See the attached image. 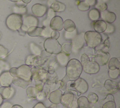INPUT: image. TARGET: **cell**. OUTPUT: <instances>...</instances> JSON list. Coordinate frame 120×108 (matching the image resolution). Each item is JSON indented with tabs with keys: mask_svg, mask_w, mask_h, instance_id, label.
Segmentation results:
<instances>
[{
	"mask_svg": "<svg viewBox=\"0 0 120 108\" xmlns=\"http://www.w3.org/2000/svg\"><path fill=\"white\" fill-rule=\"evenodd\" d=\"M66 76L69 81H74L80 78L82 71L81 63L79 60L73 59L69 60L66 66Z\"/></svg>",
	"mask_w": 120,
	"mask_h": 108,
	"instance_id": "6da1fadb",
	"label": "cell"
},
{
	"mask_svg": "<svg viewBox=\"0 0 120 108\" xmlns=\"http://www.w3.org/2000/svg\"><path fill=\"white\" fill-rule=\"evenodd\" d=\"M81 63L82 70L85 73L94 74L98 73L100 66L94 61H90V58L86 54H83L81 57Z\"/></svg>",
	"mask_w": 120,
	"mask_h": 108,
	"instance_id": "7a4b0ae2",
	"label": "cell"
},
{
	"mask_svg": "<svg viewBox=\"0 0 120 108\" xmlns=\"http://www.w3.org/2000/svg\"><path fill=\"white\" fill-rule=\"evenodd\" d=\"M84 39L87 45L91 48L96 47L102 42V35L95 31H89L85 33Z\"/></svg>",
	"mask_w": 120,
	"mask_h": 108,
	"instance_id": "3957f363",
	"label": "cell"
},
{
	"mask_svg": "<svg viewBox=\"0 0 120 108\" xmlns=\"http://www.w3.org/2000/svg\"><path fill=\"white\" fill-rule=\"evenodd\" d=\"M77 97L71 91H67L62 95L60 103L65 108H79Z\"/></svg>",
	"mask_w": 120,
	"mask_h": 108,
	"instance_id": "277c9868",
	"label": "cell"
},
{
	"mask_svg": "<svg viewBox=\"0 0 120 108\" xmlns=\"http://www.w3.org/2000/svg\"><path fill=\"white\" fill-rule=\"evenodd\" d=\"M43 47L48 53L53 54H58L62 52L61 45L57 40L49 38L45 41Z\"/></svg>",
	"mask_w": 120,
	"mask_h": 108,
	"instance_id": "5b68a950",
	"label": "cell"
},
{
	"mask_svg": "<svg viewBox=\"0 0 120 108\" xmlns=\"http://www.w3.org/2000/svg\"><path fill=\"white\" fill-rule=\"evenodd\" d=\"M6 25L10 30L18 31L22 25V16L15 13L10 14L6 20Z\"/></svg>",
	"mask_w": 120,
	"mask_h": 108,
	"instance_id": "8992f818",
	"label": "cell"
},
{
	"mask_svg": "<svg viewBox=\"0 0 120 108\" xmlns=\"http://www.w3.org/2000/svg\"><path fill=\"white\" fill-rule=\"evenodd\" d=\"M39 20L37 17L32 15H24L22 17V25L20 29L23 32L27 33L31 27L38 26Z\"/></svg>",
	"mask_w": 120,
	"mask_h": 108,
	"instance_id": "52a82bcc",
	"label": "cell"
},
{
	"mask_svg": "<svg viewBox=\"0 0 120 108\" xmlns=\"http://www.w3.org/2000/svg\"><path fill=\"white\" fill-rule=\"evenodd\" d=\"M32 79L36 82V84L44 85L47 79V73L45 70L32 68Z\"/></svg>",
	"mask_w": 120,
	"mask_h": 108,
	"instance_id": "ba28073f",
	"label": "cell"
},
{
	"mask_svg": "<svg viewBox=\"0 0 120 108\" xmlns=\"http://www.w3.org/2000/svg\"><path fill=\"white\" fill-rule=\"evenodd\" d=\"M17 70V76L24 81L31 83L32 82V73L31 68L30 66L24 64L19 66Z\"/></svg>",
	"mask_w": 120,
	"mask_h": 108,
	"instance_id": "9c48e42d",
	"label": "cell"
},
{
	"mask_svg": "<svg viewBox=\"0 0 120 108\" xmlns=\"http://www.w3.org/2000/svg\"><path fill=\"white\" fill-rule=\"evenodd\" d=\"M84 33H81L77 34L75 38L72 40L71 44V51L74 53H78L80 49H82L84 46L85 41Z\"/></svg>",
	"mask_w": 120,
	"mask_h": 108,
	"instance_id": "30bf717a",
	"label": "cell"
},
{
	"mask_svg": "<svg viewBox=\"0 0 120 108\" xmlns=\"http://www.w3.org/2000/svg\"><path fill=\"white\" fill-rule=\"evenodd\" d=\"M109 58L110 55L109 53L104 51L98 50L93 61L96 62L100 66H104L108 63Z\"/></svg>",
	"mask_w": 120,
	"mask_h": 108,
	"instance_id": "8fae6325",
	"label": "cell"
},
{
	"mask_svg": "<svg viewBox=\"0 0 120 108\" xmlns=\"http://www.w3.org/2000/svg\"><path fill=\"white\" fill-rule=\"evenodd\" d=\"M73 87L78 93L84 94L88 90V85L85 80L79 78L74 81Z\"/></svg>",
	"mask_w": 120,
	"mask_h": 108,
	"instance_id": "7c38bea8",
	"label": "cell"
},
{
	"mask_svg": "<svg viewBox=\"0 0 120 108\" xmlns=\"http://www.w3.org/2000/svg\"><path fill=\"white\" fill-rule=\"evenodd\" d=\"M28 34L31 37H43L46 38L47 33L45 28L38 26L31 27L27 31Z\"/></svg>",
	"mask_w": 120,
	"mask_h": 108,
	"instance_id": "4fadbf2b",
	"label": "cell"
},
{
	"mask_svg": "<svg viewBox=\"0 0 120 108\" xmlns=\"http://www.w3.org/2000/svg\"><path fill=\"white\" fill-rule=\"evenodd\" d=\"M32 12L36 17L41 18L44 16L47 13V7L41 4H35L32 7Z\"/></svg>",
	"mask_w": 120,
	"mask_h": 108,
	"instance_id": "5bb4252c",
	"label": "cell"
},
{
	"mask_svg": "<svg viewBox=\"0 0 120 108\" xmlns=\"http://www.w3.org/2000/svg\"><path fill=\"white\" fill-rule=\"evenodd\" d=\"M64 20L59 16H55L51 20L50 23V28L52 30L61 31L63 29Z\"/></svg>",
	"mask_w": 120,
	"mask_h": 108,
	"instance_id": "9a60e30c",
	"label": "cell"
},
{
	"mask_svg": "<svg viewBox=\"0 0 120 108\" xmlns=\"http://www.w3.org/2000/svg\"><path fill=\"white\" fill-rule=\"evenodd\" d=\"M100 17L103 21H104L106 23L112 24L115 22L116 18V16L113 12H109L108 10H105L104 11L101 12Z\"/></svg>",
	"mask_w": 120,
	"mask_h": 108,
	"instance_id": "2e32d148",
	"label": "cell"
},
{
	"mask_svg": "<svg viewBox=\"0 0 120 108\" xmlns=\"http://www.w3.org/2000/svg\"><path fill=\"white\" fill-rule=\"evenodd\" d=\"M13 78L9 71L3 72L0 76V85L2 86H10L12 83Z\"/></svg>",
	"mask_w": 120,
	"mask_h": 108,
	"instance_id": "e0dca14e",
	"label": "cell"
},
{
	"mask_svg": "<svg viewBox=\"0 0 120 108\" xmlns=\"http://www.w3.org/2000/svg\"><path fill=\"white\" fill-rule=\"evenodd\" d=\"M104 87L106 90L111 94H114L120 90V85L117 82L111 80H107L104 83Z\"/></svg>",
	"mask_w": 120,
	"mask_h": 108,
	"instance_id": "ac0fdd59",
	"label": "cell"
},
{
	"mask_svg": "<svg viewBox=\"0 0 120 108\" xmlns=\"http://www.w3.org/2000/svg\"><path fill=\"white\" fill-rule=\"evenodd\" d=\"M62 95H63V92L59 89L52 91L49 94V100L54 104H58L60 103Z\"/></svg>",
	"mask_w": 120,
	"mask_h": 108,
	"instance_id": "d6986e66",
	"label": "cell"
},
{
	"mask_svg": "<svg viewBox=\"0 0 120 108\" xmlns=\"http://www.w3.org/2000/svg\"><path fill=\"white\" fill-rule=\"evenodd\" d=\"M14 89L11 86H1L0 88V95L3 99H8L13 94Z\"/></svg>",
	"mask_w": 120,
	"mask_h": 108,
	"instance_id": "ffe728a7",
	"label": "cell"
},
{
	"mask_svg": "<svg viewBox=\"0 0 120 108\" xmlns=\"http://www.w3.org/2000/svg\"><path fill=\"white\" fill-rule=\"evenodd\" d=\"M56 60L58 63L61 67H66L69 62V55L63 52L57 54Z\"/></svg>",
	"mask_w": 120,
	"mask_h": 108,
	"instance_id": "44dd1931",
	"label": "cell"
},
{
	"mask_svg": "<svg viewBox=\"0 0 120 108\" xmlns=\"http://www.w3.org/2000/svg\"><path fill=\"white\" fill-rule=\"evenodd\" d=\"M94 29L95 32L98 33H104L106 29L107 24L103 20H98L94 22Z\"/></svg>",
	"mask_w": 120,
	"mask_h": 108,
	"instance_id": "7402d4cb",
	"label": "cell"
},
{
	"mask_svg": "<svg viewBox=\"0 0 120 108\" xmlns=\"http://www.w3.org/2000/svg\"><path fill=\"white\" fill-rule=\"evenodd\" d=\"M77 104L79 108H92L93 104L88 101L85 96H82L77 99Z\"/></svg>",
	"mask_w": 120,
	"mask_h": 108,
	"instance_id": "603a6c76",
	"label": "cell"
},
{
	"mask_svg": "<svg viewBox=\"0 0 120 108\" xmlns=\"http://www.w3.org/2000/svg\"><path fill=\"white\" fill-rule=\"evenodd\" d=\"M12 83L17 86L21 87L23 89H26L27 88L29 85L31 83V82L26 81L19 77H14L13 80H12Z\"/></svg>",
	"mask_w": 120,
	"mask_h": 108,
	"instance_id": "cb8c5ba5",
	"label": "cell"
},
{
	"mask_svg": "<svg viewBox=\"0 0 120 108\" xmlns=\"http://www.w3.org/2000/svg\"><path fill=\"white\" fill-rule=\"evenodd\" d=\"M63 29H65L66 32H73L76 29L75 23L71 20H66L65 21H64Z\"/></svg>",
	"mask_w": 120,
	"mask_h": 108,
	"instance_id": "d4e9b609",
	"label": "cell"
},
{
	"mask_svg": "<svg viewBox=\"0 0 120 108\" xmlns=\"http://www.w3.org/2000/svg\"><path fill=\"white\" fill-rule=\"evenodd\" d=\"M56 16V12L53 11L50 8L47 11V18L43 21V25L45 27H49L50 26V23L51 20Z\"/></svg>",
	"mask_w": 120,
	"mask_h": 108,
	"instance_id": "484cf974",
	"label": "cell"
},
{
	"mask_svg": "<svg viewBox=\"0 0 120 108\" xmlns=\"http://www.w3.org/2000/svg\"><path fill=\"white\" fill-rule=\"evenodd\" d=\"M109 1V0H96V3L94 5L95 9L101 12L106 10L107 9L106 3Z\"/></svg>",
	"mask_w": 120,
	"mask_h": 108,
	"instance_id": "4316f807",
	"label": "cell"
},
{
	"mask_svg": "<svg viewBox=\"0 0 120 108\" xmlns=\"http://www.w3.org/2000/svg\"><path fill=\"white\" fill-rule=\"evenodd\" d=\"M50 8L55 12H62L66 9V5L59 2H56L50 6Z\"/></svg>",
	"mask_w": 120,
	"mask_h": 108,
	"instance_id": "83f0119b",
	"label": "cell"
},
{
	"mask_svg": "<svg viewBox=\"0 0 120 108\" xmlns=\"http://www.w3.org/2000/svg\"><path fill=\"white\" fill-rule=\"evenodd\" d=\"M120 60L116 58H111L109 62V70H115L120 69Z\"/></svg>",
	"mask_w": 120,
	"mask_h": 108,
	"instance_id": "f1b7e54d",
	"label": "cell"
},
{
	"mask_svg": "<svg viewBox=\"0 0 120 108\" xmlns=\"http://www.w3.org/2000/svg\"><path fill=\"white\" fill-rule=\"evenodd\" d=\"M29 47L31 52L34 55L38 57V56H40L41 54V53H42V50H41V49L34 43H30Z\"/></svg>",
	"mask_w": 120,
	"mask_h": 108,
	"instance_id": "f546056e",
	"label": "cell"
},
{
	"mask_svg": "<svg viewBox=\"0 0 120 108\" xmlns=\"http://www.w3.org/2000/svg\"><path fill=\"white\" fill-rule=\"evenodd\" d=\"M88 17L92 21H96L100 18V12L96 9H93L89 12Z\"/></svg>",
	"mask_w": 120,
	"mask_h": 108,
	"instance_id": "4dcf8cb0",
	"label": "cell"
},
{
	"mask_svg": "<svg viewBox=\"0 0 120 108\" xmlns=\"http://www.w3.org/2000/svg\"><path fill=\"white\" fill-rule=\"evenodd\" d=\"M39 91L36 87L29 86L26 89V94L30 98H36L37 95Z\"/></svg>",
	"mask_w": 120,
	"mask_h": 108,
	"instance_id": "1f68e13d",
	"label": "cell"
},
{
	"mask_svg": "<svg viewBox=\"0 0 120 108\" xmlns=\"http://www.w3.org/2000/svg\"><path fill=\"white\" fill-rule=\"evenodd\" d=\"M10 65L7 61L2 60H0V76L3 72L9 71L10 69Z\"/></svg>",
	"mask_w": 120,
	"mask_h": 108,
	"instance_id": "d6a6232c",
	"label": "cell"
},
{
	"mask_svg": "<svg viewBox=\"0 0 120 108\" xmlns=\"http://www.w3.org/2000/svg\"><path fill=\"white\" fill-rule=\"evenodd\" d=\"M77 30L76 29L71 32H68L65 31V34H64V38L67 40H73L77 36Z\"/></svg>",
	"mask_w": 120,
	"mask_h": 108,
	"instance_id": "836d02e7",
	"label": "cell"
},
{
	"mask_svg": "<svg viewBox=\"0 0 120 108\" xmlns=\"http://www.w3.org/2000/svg\"><path fill=\"white\" fill-rule=\"evenodd\" d=\"M88 101L90 102V103L95 104L97 103L98 101V97L96 93L93 92H90L88 95L87 97Z\"/></svg>",
	"mask_w": 120,
	"mask_h": 108,
	"instance_id": "e575fe53",
	"label": "cell"
},
{
	"mask_svg": "<svg viewBox=\"0 0 120 108\" xmlns=\"http://www.w3.org/2000/svg\"><path fill=\"white\" fill-rule=\"evenodd\" d=\"M62 51H63V52L68 55H69L70 53L71 52V43L66 42L64 43L63 45H61Z\"/></svg>",
	"mask_w": 120,
	"mask_h": 108,
	"instance_id": "d590c367",
	"label": "cell"
},
{
	"mask_svg": "<svg viewBox=\"0 0 120 108\" xmlns=\"http://www.w3.org/2000/svg\"><path fill=\"white\" fill-rule=\"evenodd\" d=\"M108 73L109 78L113 80H115L119 77L120 70V69H115L113 70H109Z\"/></svg>",
	"mask_w": 120,
	"mask_h": 108,
	"instance_id": "8d00e7d4",
	"label": "cell"
},
{
	"mask_svg": "<svg viewBox=\"0 0 120 108\" xmlns=\"http://www.w3.org/2000/svg\"><path fill=\"white\" fill-rule=\"evenodd\" d=\"M12 10H13V12L14 13L19 14V15H24L26 13V11H27V9H26V7H19L16 6H14L12 8Z\"/></svg>",
	"mask_w": 120,
	"mask_h": 108,
	"instance_id": "74e56055",
	"label": "cell"
},
{
	"mask_svg": "<svg viewBox=\"0 0 120 108\" xmlns=\"http://www.w3.org/2000/svg\"><path fill=\"white\" fill-rule=\"evenodd\" d=\"M78 9L81 11H87L90 9V5L86 2L82 1L78 4Z\"/></svg>",
	"mask_w": 120,
	"mask_h": 108,
	"instance_id": "f35d334b",
	"label": "cell"
},
{
	"mask_svg": "<svg viewBox=\"0 0 120 108\" xmlns=\"http://www.w3.org/2000/svg\"><path fill=\"white\" fill-rule=\"evenodd\" d=\"M9 51L2 45H0V60L4 59L7 57Z\"/></svg>",
	"mask_w": 120,
	"mask_h": 108,
	"instance_id": "ab89813d",
	"label": "cell"
},
{
	"mask_svg": "<svg viewBox=\"0 0 120 108\" xmlns=\"http://www.w3.org/2000/svg\"><path fill=\"white\" fill-rule=\"evenodd\" d=\"M107 26L106 29L104 31V34H111L114 32L115 31V26L113 24L111 23H106Z\"/></svg>",
	"mask_w": 120,
	"mask_h": 108,
	"instance_id": "60d3db41",
	"label": "cell"
},
{
	"mask_svg": "<svg viewBox=\"0 0 120 108\" xmlns=\"http://www.w3.org/2000/svg\"><path fill=\"white\" fill-rule=\"evenodd\" d=\"M36 57L37 56H35L34 55L28 56L27 58H26V65H29V66L30 65H32V64L34 63V60H35V59L36 58Z\"/></svg>",
	"mask_w": 120,
	"mask_h": 108,
	"instance_id": "b9f144b4",
	"label": "cell"
},
{
	"mask_svg": "<svg viewBox=\"0 0 120 108\" xmlns=\"http://www.w3.org/2000/svg\"><path fill=\"white\" fill-rule=\"evenodd\" d=\"M102 108H116V105L114 101H109L103 104Z\"/></svg>",
	"mask_w": 120,
	"mask_h": 108,
	"instance_id": "7bdbcfd3",
	"label": "cell"
},
{
	"mask_svg": "<svg viewBox=\"0 0 120 108\" xmlns=\"http://www.w3.org/2000/svg\"><path fill=\"white\" fill-rule=\"evenodd\" d=\"M109 101H114V97L113 95L112 94H109L106 96V97L105 98L102 100V105L103 104Z\"/></svg>",
	"mask_w": 120,
	"mask_h": 108,
	"instance_id": "ee69618b",
	"label": "cell"
},
{
	"mask_svg": "<svg viewBox=\"0 0 120 108\" xmlns=\"http://www.w3.org/2000/svg\"><path fill=\"white\" fill-rule=\"evenodd\" d=\"M59 36H60V33L59 32V31L53 30L52 32H51V36H50L51 38L57 40V39L59 38Z\"/></svg>",
	"mask_w": 120,
	"mask_h": 108,
	"instance_id": "f6af8a7d",
	"label": "cell"
},
{
	"mask_svg": "<svg viewBox=\"0 0 120 108\" xmlns=\"http://www.w3.org/2000/svg\"><path fill=\"white\" fill-rule=\"evenodd\" d=\"M17 68H10V70L9 71L10 73L13 77H16L17 76Z\"/></svg>",
	"mask_w": 120,
	"mask_h": 108,
	"instance_id": "bcb514c9",
	"label": "cell"
},
{
	"mask_svg": "<svg viewBox=\"0 0 120 108\" xmlns=\"http://www.w3.org/2000/svg\"><path fill=\"white\" fill-rule=\"evenodd\" d=\"M12 104L9 102H5L2 104L0 106V108H12Z\"/></svg>",
	"mask_w": 120,
	"mask_h": 108,
	"instance_id": "7dc6e473",
	"label": "cell"
},
{
	"mask_svg": "<svg viewBox=\"0 0 120 108\" xmlns=\"http://www.w3.org/2000/svg\"><path fill=\"white\" fill-rule=\"evenodd\" d=\"M45 97V94L44 92H42V91H40V92H39L38 94L37 95L36 98L38 100H42L44 99Z\"/></svg>",
	"mask_w": 120,
	"mask_h": 108,
	"instance_id": "c3c4849f",
	"label": "cell"
},
{
	"mask_svg": "<svg viewBox=\"0 0 120 108\" xmlns=\"http://www.w3.org/2000/svg\"><path fill=\"white\" fill-rule=\"evenodd\" d=\"M15 6H16V7H22V8L26 7V4L24 3L23 2H22V1H20L16 3Z\"/></svg>",
	"mask_w": 120,
	"mask_h": 108,
	"instance_id": "681fc988",
	"label": "cell"
},
{
	"mask_svg": "<svg viewBox=\"0 0 120 108\" xmlns=\"http://www.w3.org/2000/svg\"><path fill=\"white\" fill-rule=\"evenodd\" d=\"M33 108H47L45 107V106L44 104H43V103L40 102L37 103Z\"/></svg>",
	"mask_w": 120,
	"mask_h": 108,
	"instance_id": "f907efd6",
	"label": "cell"
},
{
	"mask_svg": "<svg viewBox=\"0 0 120 108\" xmlns=\"http://www.w3.org/2000/svg\"><path fill=\"white\" fill-rule=\"evenodd\" d=\"M85 2L87 3L90 6H94L96 3V0H85Z\"/></svg>",
	"mask_w": 120,
	"mask_h": 108,
	"instance_id": "816d5d0a",
	"label": "cell"
},
{
	"mask_svg": "<svg viewBox=\"0 0 120 108\" xmlns=\"http://www.w3.org/2000/svg\"><path fill=\"white\" fill-rule=\"evenodd\" d=\"M57 2L56 0H49L47 2V5L49 6V7H50V6L53 3Z\"/></svg>",
	"mask_w": 120,
	"mask_h": 108,
	"instance_id": "f5cc1de1",
	"label": "cell"
},
{
	"mask_svg": "<svg viewBox=\"0 0 120 108\" xmlns=\"http://www.w3.org/2000/svg\"><path fill=\"white\" fill-rule=\"evenodd\" d=\"M12 108H23L22 106H21L20 105L15 104V105H13V106H12Z\"/></svg>",
	"mask_w": 120,
	"mask_h": 108,
	"instance_id": "db71d44e",
	"label": "cell"
},
{
	"mask_svg": "<svg viewBox=\"0 0 120 108\" xmlns=\"http://www.w3.org/2000/svg\"><path fill=\"white\" fill-rule=\"evenodd\" d=\"M22 2H23L24 3H26L27 4L30 3L31 2V0H21Z\"/></svg>",
	"mask_w": 120,
	"mask_h": 108,
	"instance_id": "11a10c76",
	"label": "cell"
},
{
	"mask_svg": "<svg viewBox=\"0 0 120 108\" xmlns=\"http://www.w3.org/2000/svg\"><path fill=\"white\" fill-rule=\"evenodd\" d=\"M3 99L2 98V97H1V95H0V106H1L2 104L3 103Z\"/></svg>",
	"mask_w": 120,
	"mask_h": 108,
	"instance_id": "9f6ffc18",
	"label": "cell"
},
{
	"mask_svg": "<svg viewBox=\"0 0 120 108\" xmlns=\"http://www.w3.org/2000/svg\"><path fill=\"white\" fill-rule=\"evenodd\" d=\"M9 1H11V2H12L17 3V2H18L21 1V0H9Z\"/></svg>",
	"mask_w": 120,
	"mask_h": 108,
	"instance_id": "6f0895ef",
	"label": "cell"
},
{
	"mask_svg": "<svg viewBox=\"0 0 120 108\" xmlns=\"http://www.w3.org/2000/svg\"><path fill=\"white\" fill-rule=\"evenodd\" d=\"M52 108L51 107H49V108Z\"/></svg>",
	"mask_w": 120,
	"mask_h": 108,
	"instance_id": "680465c9",
	"label": "cell"
}]
</instances>
